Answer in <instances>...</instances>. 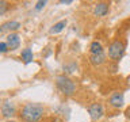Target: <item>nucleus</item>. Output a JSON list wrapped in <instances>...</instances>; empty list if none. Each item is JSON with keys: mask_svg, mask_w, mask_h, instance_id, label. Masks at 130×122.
Listing matches in <instances>:
<instances>
[{"mask_svg": "<svg viewBox=\"0 0 130 122\" xmlns=\"http://www.w3.org/2000/svg\"><path fill=\"white\" fill-rule=\"evenodd\" d=\"M88 114H89V117H91L92 121H98V119H100V118L103 117L104 109L100 103H92L88 107Z\"/></svg>", "mask_w": 130, "mask_h": 122, "instance_id": "20e7f679", "label": "nucleus"}, {"mask_svg": "<svg viewBox=\"0 0 130 122\" xmlns=\"http://www.w3.org/2000/svg\"><path fill=\"white\" fill-rule=\"evenodd\" d=\"M22 58L24 60V63H26V64H28V63H31V61H32V52H31L30 48L23 49V52H22Z\"/></svg>", "mask_w": 130, "mask_h": 122, "instance_id": "ddd939ff", "label": "nucleus"}, {"mask_svg": "<svg viewBox=\"0 0 130 122\" xmlns=\"http://www.w3.org/2000/svg\"><path fill=\"white\" fill-rule=\"evenodd\" d=\"M2 111H3L4 117H11V115H14V113H15V107H14V104H12V103L7 102V103H4Z\"/></svg>", "mask_w": 130, "mask_h": 122, "instance_id": "9d476101", "label": "nucleus"}, {"mask_svg": "<svg viewBox=\"0 0 130 122\" xmlns=\"http://www.w3.org/2000/svg\"><path fill=\"white\" fill-rule=\"evenodd\" d=\"M89 52H91V54H99V53H103L102 43L99 42V41H93V42L89 45Z\"/></svg>", "mask_w": 130, "mask_h": 122, "instance_id": "9b49d317", "label": "nucleus"}, {"mask_svg": "<svg viewBox=\"0 0 130 122\" xmlns=\"http://www.w3.org/2000/svg\"><path fill=\"white\" fill-rule=\"evenodd\" d=\"M19 43H20V38L18 34H10L7 37V46L10 50H15V49L19 48Z\"/></svg>", "mask_w": 130, "mask_h": 122, "instance_id": "423d86ee", "label": "nucleus"}, {"mask_svg": "<svg viewBox=\"0 0 130 122\" xmlns=\"http://www.w3.org/2000/svg\"><path fill=\"white\" fill-rule=\"evenodd\" d=\"M123 52H125V43L119 39H115L110 43L108 46V57L111 60H115L118 61L123 56Z\"/></svg>", "mask_w": 130, "mask_h": 122, "instance_id": "7ed1b4c3", "label": "nucleus"}, {"mask_svg": "<svg viewBox=\"0 0 130 122\" xmlns=\"http://www.w3.org/2000/svg\"><path fill=\"white\" fill-rule=\"evenodd\" d=\"M7 50H10V49H8V46H7V42H0V52H2V53H6Z\"/></svg>", "mask_w": 130, "mask_h": 122, "instance_id": "2eb2a0df", "label": "nucleus"}, {"mask_svg": "<svg viewBox=\"0 0 130 122\" xmlns=\"http://www.w3.org/2000/svg\"><path fill=\"white\" fill-rule=\"evenodd\" d=\"M56 85L64 95H72L76 92V84L72 79H69L65 75H60L56 79Z\"/></svg>", "mask_w": 130, "mask_h": 122, "instance_id": "f03ea898", "label": "nucleus"}, {"mask_svg": "<svg viewBox=\"0 0 130 122\" xmlns=\"http://www.w3.org/2000/svg\"><path fill=\"white\" fill-rule=\"evenodd\" d=\"M43 115V106L39 103H27L23 106L20 117L26 122H38Z\"/></svg>", "mask_w": 130, "mask_h": 122, "instance_id": "f257e3e1", "label": "nucleus"}, {"mask_svg": "<svg viewBox=\"0 0 130 122\" xmlns=\"http://www.w3.org/2000/svg\"><path fill=\"white\" fill-rule=\"evenodd\" d=\"M65 26H67V20H61V22L56 23L54 26L50 28V34H57V33L62 31V28H64Z\"/></svg>", "mask_w": 130, "mask_h": 122, "instance_id": "f8f14e48", "label": "nucleus"}, {"mask_svg": "<svg viewBox=\"0 0 130 122\" xmlns=\"http://www.w3.org/2000/svg\"><path fill=\"white\" fill-rule=\"evenodd\" d=\"M7 10H8V3L7 2H0V15H3Z\"/></svg>", "mask_w": 130, "mask_h": 122, "instance_id": "4468645a", "label": "nucleus"}, {"mask_svg": "<svg viewBox=\"0 0 130 122\" xmlns=\"http://www.w3.org/2000/svg\"><path fill=\"white\" fill-rule=\"evenodd\" d=\"M108 12V4L107 3H98L95 6V10H93V14H95L96 16H104L107 15Z\"/></svg>", "mask_w": 130, "mask_h": 122, "instance_id": "0eeeda50", "label": "nucleus"}, {"mask_svg": "<svg viewBox=\"0 0 130 122\" xmlns=\"http://www.w3.org/2000/svg\"><path fill=\"white\" fill-rule=\"evenodd\" d=\"M125 115H126V118H129V119H130V106L125 110Z\"/></svg>", "mask_w": 130, "mask_h": 122, "instance_id": "f3484780", "label": "nucleus"}, {"mask_svg": "<svg viewBox=\"0 0 130 122\" xmlns=\"http://www.w3.org/2000/svg\"><path fill=\"white\" fill-rule=\"evenodd\" d=\"M129 79H130V77H129Z\"/></svg>", "mask_w": 130, "mask_h": 122, "instance_id": "aec40b11", "label": "nucleus"}, {"mask_svg": "<svg viewBox=\"0 0 130 122\" xmlns=\"http://www.w3.org/2000/svg\"><path fill=\"white\" fill-rule=\"evenodd\" d=\"M20 27V23L16 22V20H11V22H7L2 24V27H0V31L4 33V31H11V30H18Z\"/></svg>", "mask_w": 130, "mask_h": 122, "instance_id": "6e6552de", "label": "nucleus"}, {"mask_svg": "<svg viewBox=\"0 0 130 122\" xmlns=\"http://www.w3.org/2000/svg\"><path fill=\"white\" fill-rule=\"evenodd\" d=\"M7 122H15V121H7Z\"/></svg>", "mask_w": 130, "mask_h": 122, "instance_id": "6ab92c4d", "label": "nucleus"}, {"mask_svg": "<svg viewBox=\"0 0 130 122\" xmlns=\"http://www.w3.org/2000/svg\"><path fill=\"white\" fill-rule=\"evenodd\" d=\"M45 6H46V2H38L35 6V10H41V8L45 7Z\"/></svg>", "mask_w": 130, "mask_h": 122, "instance_id": "dca6fc26", "label": "nucleus"}, {"mask_svg": "<svg viewBox=\"0 0 130 122\" xmlns=\"http://www.w3.org/2000/svg\"><path fill=\"white\" fill-rule=\"evenodd\" d=\"M108 103L114 109H121L123 106V94L122 92H114L108 99Z\"/></svg>", "mask_w": 130, "mask_h": 122, "instance_id": "39448f33", "label": "nucleus"}, {"mask_svg": "<svg viewBox=\"0 0 130 122\" xmlns=\"http://www.w3.org/2000/svg\"><path fill=\"white\" fill-rule=\"evenodd\" d=\"M60 3H61V4H72L73 2H72V0H61Z\"/></svg>", "mask_w": 130, "mask_h": 122, "instance_id": "a211bd4d", "label": "nucleus"}, {"mask_svg": "<svg viewBox=\"0 0 130 122\" xmlns=\"http://www.w3.org/2000/svg\"><path fill=\"white\" fill-rule=\"evenodd\" d=\"M104 60H106L104 53H99V54H91V56H89V61H91V64L95 65V67L102 65L104 63Z\"/></svg>", "mask_w": 130, "mask_h": 122, "instance_id": "1a4fd4ad", "label": "nucleus"}]
</instances>
